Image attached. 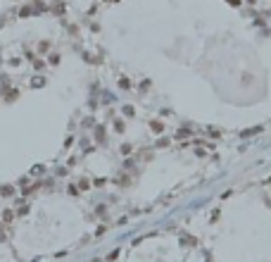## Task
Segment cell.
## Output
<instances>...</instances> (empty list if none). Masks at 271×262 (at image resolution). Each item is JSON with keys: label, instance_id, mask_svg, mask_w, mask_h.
I'll return each mask as SVG.
<instances>
[{"label": "cell", "instance_id": "7a4b0ae2", "mask_svg": "<svg viewBox=\"0 0 271 262\" xmlns=\"http://www.w3.org/2000/svg\"><path fill=\"white\" fill-rule=\"evenodd\" d=\"M226 2H231V5H240V0H226Z\"/></svg>", "mask_w": 271, "mask_h": 262}, {"label": "cell", "instance_id": "6da1fadb", "mask_svg": "<svg viewBox=\"0 0 271 262\" xmlns=\"http://www.w3.org/2000/svg\"><path fill=\"white\" fill-rule=\"evenodd\" d=\"M164 129V124H159V122H152V131H162Z\"/></svg>", "mask_w": 271, "mask_h": 262}]
</instances>
